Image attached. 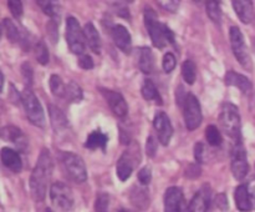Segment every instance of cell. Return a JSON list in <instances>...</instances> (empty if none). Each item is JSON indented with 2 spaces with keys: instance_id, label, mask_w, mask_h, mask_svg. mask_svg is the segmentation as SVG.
Here are the masks:
<instances>
[{
  "instance_id": "cell-39",
  "label": "cell",
  "mask_w": 255,
  "mask_h": 212,
  "mask_svg": "<svg viewBox=\"0 0 255 212\" xmlns=\"http://www.w3.org/2000/svg\"><path fill=\"white\" fill-rule=\"evenodd\" d=\"M157 149H158V142H157V140L154 139L153 135H149L148 139H147V145H146L147 155H148L149 157H154V155H156L157 152Z\"/></svg>"
},
{
  "instance_id": "cell-28",
  "label": "cell",
  "mask_w": 255,
  "mask_h": 212,
  "mask_svg": "<svg viewBox=\"0 0 255 212\" xmlns=\"http://www.w3.org/2000/svg\"><path fill=\"white\" fill-rule=\"evenodd\" d=\"M206 10L209 19L216 24L222 22V9L219 0H206Z\"/></svg>"
},
{
  "instance_id": "cell-41",
  "label": "cell",
  "mask_w": 255,
  "mask_h": 212,
  "mask_svg": "<svg viewBox=\"0 0 255 212\" xmlns=\"http://www.w3.org/2000/svg\"><path fill=\"white\" fill-rule=\"evenodd\" d=\"M21 74L24 76L25 84H26V87H30V85L32 84V69L27 62H24L21 66Z\"/></svg>"
},
{
  "instance_id": "cell-9",
  "label": "cell",
  "mask_w": 255,
  "mask_h": 212,
  "mask_svg": "<svg viewBox=\"0 0 255 212\" xmlns=\"http://www.w3.org/2000/svg\"><path fill=\"white\" fill-rule=\"evenodd\" d=\"M141 161V151L137 146H131L122 154L117 161V176L121 181H126L132 175L134 166Z\"/></svg>"
},
{
  "instance_id": "cell-43",
  "label": "cell",
  "mask_w": 255,
  "mask_h": 212,
  "mask_svg": "<svg viewBox=\"0 0 255 212\" xmlns=\"http://www.w3.org/2000/svg\"><path fill=\"white\" fill-rule=\"evenodd\" d=\"M47 32H49L50 37L52 39V42H56L57 36H59V34H57L56 19H50V21L47 22Z\"/></svg>"
},
{
  "instance_id": "cell-36",
  "label": "cell",
  "mask_w": 255,
  "mask_h": 212,
  "mask_svg": "<svg viewBox=\"0 0 255 212\" xmlns=\"http://www.w3.org/2000/svg\"><path fill=\"white\" fill-rule=\"evenodd\" d=\"M7 6H9L10 12L15 19H20L24 12V7H22L21 0H7Z\"/></svg>"
},
{
  "instance_id": "cell-48",
  "label": "cell",
  "mask_w": 255,
  "mask_h": 212,
  "mask_svg": "<svg viewBox=\"0 0 255 212\" xmlns=\"http://www.w3.org/2000/svg\"><path fill=\"white\" fill-rule=\"evenodd\" d=\"M45 212H51V211H50V210H46V211H45Z\"/></svg>"
},
{
  "instance_id": "cell-19",
  "label": "cell",
  "mask_w": 255,
  "mask_h": 212,
  "mask_svg": "<svg viewBox=\"0 0 255 212\" xmlns=\"http://www.w3.org/2000/svg\"><path fill=\"white\" fill-rule=\"evenodd\" d=\"M1 162L6 169L15 174H19L22 170L21 157L15 150L10 149V147H4L1 150Z\"/></svg>"
},
{
  "instance_id": "cell-3",
  "label": "cell",
  "mask_w": 255,
  "mask_h": 212,
  "mask_svg": "<svg viewBox=\"0 0 255 212\" xmlns=\"http://www.w3.org/2000/svg\"><path fill=\"white\" fill-rule=\"evenodd\" d=\"M219 122L222 129L234 142L241 140V115L238 107L232 102H224L219 112Z\"/></svg>"
},
{
  "instance_id": "cell-4",
  "label": "cell",
  "mask_w": 255,
  "mask_h": 212,
  "mask_svg": "<svg viewBox=\"0 0 255 212\" xmlns=\"http://www.w3.org/2000/svg\"><path fill=\"white\" fill-rule=\"evenodd\" d=\"M21 102L24 105L25 112H26V116L29 119V121L31 124H34L35 126L45 127V114L44 110H42L41 104L37 100L36 95L34 94L30 87H25V90L21 94Z\"/></svg>"
},
{
  "instance_id": "cell-47",
  "label": "cell",
  "mask_w": 255,
  "mask_h": 212,
  "mask_svg": "<svg viewBox=\"0 0 255 212\" xmlns=\"http://www.w3.org/2000/svg\"><path fill=\"white\" fill-rule=\"evenodd\" d=\"M126 1H127V2H133L134 0H126Z\"/></svg>"
},
{
  "instance_id": "cell-1",
  "label": "cell",
  "mask_w": 255,
  "mask_h": 212,
  "mask_svg": "<svg viewBox=\"0 0 255 212\" xmlns=\"http://www.w3.org/2000/svg\"><path fill=\"white\" fill-rule=\"evenodd\" d=\"M52 169H54V162H52L51 154L47 149H42L29 180L30 192L35 201L40 202L45 200Z\"/></svg>"
},
{
  "instance_id": "cell-8",
  "label": "cell",
  "mask_w": 255,
  "mask_h": 212,
  "mask_svg": "<svg viewBox=\"0 0 255 212\" xmlns=\"http://www.w3.org/2000/svg\"><path fill=\"white\" fill-rule=\"evenodd\" d=\"M50 199L52 205L60 211L67 212L74 207V194L64 182H55L50 187Z\"/></svg>"
},
{
  "instance_id": "cell-11",
  "label": "cell",
  "mask_w": 255,
  "mask_h": 212,
  "mask_svg": "<svg viewBox=\"0 0 255 212\" xmlns=\"http://www.w3.org/2000/svg\"><path fill=\"white\" fill-rule=\"evenodd\" d=\"M249 164L247 160V152L242 140L236 141L232 151V172L237 180H243L248 175Z\"/></svg>"
},
{
  "instance_id": "cell-14",
  "label": "cell",
  "mask_w": 255,
  "mask_h": 212,
  "mask_svg": "<svg viewBox=\"0 0 255 212\" xmlns=\"http://www.w3.org/2000/svg\"><path fill=\"white\" fill-rule=\"evenodd\" d=\"M184 195L179 187H169L164 194V212H183Z\"/></svg>"
},
{
  "instance_id": "cell-42",
  "label": "cell",
  "mask_w": 255,
  "mask_h": 212,
  "mask_svg": "<svg viewBox=\"0 0 255 212\" xmlns=\"http://www.w3.org/2000/svg\"><path fill=\"white\" fill-rule=\"evenodd\" d=\"M77 62H79V66L82 67V69H85V70L94 69V60H92L91 57L86 54L80 55Z\"/></svg>"
},
{
  "instance_id": "cell-32",
  "label": "cell",
  "mask_w": 255,
  "mask_h": 212,
  "mask_svg": "<svg viewBox=\"0 0 255 212\" xmlns=\"http://www.w3.org/2000/svg\"><path fill=\"white\" fill-rule=\"evenodd\" d=\"M84 94H82V89L76 84L75 81H70L66 85V94H65V99L70 102H79L81 101Z\"/></svg>"
},
{
  "instance_id": "cell-16",
  "label": "cell",
  "mask_w": 255,
  "mask_h": 212,
  "mask_svg": "<svg viewBox=\"0 0 255 212\" xmlns=\"http://www.w3.org/2000/svg\"><path fill=\"white\" fill-rule=\"evenodd\" d=\"M1 136L6 141L12 142L20 151H26L27 139L24 135V132L20 129H17L16 126H14V125L4 126L1 129Z\"/></svg>"
},
{
  "instance_id": "cell-38",
  "label": "cell",
  "mask_w": 255,
  "mask_h": 212,
  "mask_svg": "<svg viewBox=\"0 0 255 212\" xmlns=\"http://www.w3.org/2000/svg\"><path fill=\"white\" fill-rule=\"evenodd\" d=\"M156 1L162 9L169 12H176L179 9V4H181V0H156Z\"/></svg>"
},
{
  "instance_id": "cell-6",
  "label": "cell",
  "mask_w": 255,
  "mask_h": 212,
  "mask_svg": "<svg viewBox=\"0 0 255 212\" xmlns=\"http://www.w3.org/2000/svg\"><path fill=\"white\" fill-rule=\"evenodd\" d=\"M229 40H231L232 50L234 52V56L238 60L239 64L246 70L252 71V69H253V62H252V57L249 55L248 47H247L246 41H244V36L239 27H231V30H229Z\"/></svg>"
},
{
  "instance_id": "cell-20",
  "label": "cell",
  "mask_w": 255,
  "mask_h": 212,
  "mask_svg": "<svg viewBox=\"0 0 255 212\" xmlns=\"http://www.w3.org/2000/svg\"><path fill=\"white\" fill-rule=\"evenodd\" d=\"M236 14L244 24H249L254 17V6L252 0H232Z\"/></svg>"
},
{
  "instance_id": "cell-33",
  "label": "cell",
  "mask_w": 255,
  "mask_h": 212,
  "mask_svg": "<svg viewBox=\"0 0 255 212\" xmlns=\"http://www.w3.org/2000/svg\"><path fill=\"white\" fill-rule=\"evenodd\" d=\"M206 137L207 141L211 146L214 147H219L223 142V137H222L221 131L218 130V127L216 125H209L208 127L206 129Z\"/></svg>"
},
{
  "instance_id": "cell-44",
  "label": "cell",
  "mask_w": 255,
  "mask_h": 212,
  "mask_svg": "<svg viewBox=\"0 0 255 212\" xmlns=\"http://www.w3.org/2000/svg\"><path fill=\"white\" fill-rule=\"evenodd\" d=\"M216 205L222 211H227L228 210V199H227L226 194H221L216 197Z\"/></svg>"
},
{
  "instance_id": "cell-40",
  "label": "cell",
  "mask_w": 255,
  "mask_h": 212,
  "mask_svg": "<svg viewBox=\"0 0 255 212\" xmlns=\"http://www.w3.org/2000/svg\"><path fill=\"white\" fill-rule=\"evenodd\" d=\"M152 180V171L149 167H143V169L139 170L138 172V181L141 182L143 186L148 185Z\"/></svg>"
},
{
  "instance_id": "cell-18",
  "label": "cell",
  "mask_w": 255,
  "mask_h": 212,
  "mask_svg": "<svg viewBox=\"0 0 255 212\" xmlns=\"http://www.w3.org/2000/svg\"><path fill=\"white\" fill-rule=\"evenodd\" d=\"M234 200H236L237 209L242 212H249L253 210L254 202L252 197L249 187L247 185H239L234 192Z\"/></svg>"
},
{
  "instance_id": "cell-12",
  "label": "cell",
  "mask_w": 255,
  "mask_h": 212,
  "mask_svg": "<svg viewBox=\"0 0 255 212\" xmlns=\"http://www.w3.org/2000/svg\"><path fill=\"white\" fill-rule=\"evenodd\" d=\"M153 126L158 135L159 142L163 146H167L173 136V126L166 112H157L153 120Z\"/></svg>"
},
{
  "instance_id": "cell-34",
  "label": "cell",
  "mask_w": 255,
  "mask_h": 212,
  "mask_svg": "<svg viewBox=\"0 0 255 212\" xmlns=\"http://www.w3.org/2000/svg\"><path fill=\"white\" fill-rule=\"evenodd\" d=\"M35 56L41 65H47V62H49V50H47L46 44L42 40L37 41V44L35 45Z\"/></svg>"
},
{
  "instance_id": "cell-46",
  "label": "cell",
  "mask_w": 255,
  "mask_h": 212,
  "mask_svg": "<svg viewBox=\"0 0 255 212\" xmlns=\"http://www.w3.org/2000/svg\"><path fill=\"white\" fill-rule=\"evenodd\" d=\"M119 212H132V211H128V210H120Z\"/></svg>"
},
{
  "instance_id": "cell-7",
  "label": "cell",
  "mask_w": 255,
  "mask_h": 212,
  "mask_svg": "<svg viewBox=\"0 0 255 212\" xmlns=\"http://www.w3.org/2000/svg\"><path fill=\"white\" fill-rule=\"evenodd\" d=\"M61 161L64 165L65 170H66L67 175L71 180H74L77 184H81L87 180V171L85 162L79 155L74 154V152H62L61 154Z\"/></svg>"
},
{
  "instance_id": "cell-22",
  "label": "cell",
  "mask_w": 255,
  "mask_h": 212,
  "mask_svg": "<svg viewBox=\"0 0 255 212\" xmlns=\"http://www.w3.org/2000/svg\"><path fill=\"white\" fill-rule=\"evenodd\" d=\"M138 67L143 74H151L154 69V56L148 46L138 49Z\"/></svg>"
},
{
  "instance_id": "cell-17",
  "label": "cell",
  "mask_w": 255,
  "mask_h": 212,
  "mask_svg": "<svg viewBox=\"0 0 255 212\" xmlns=\"http://www.w3.org/2000/svg\"><path fill=\"white\" fill-rule=\"evenodd\" d=\"M111 36L120 50H122L126 54L131 51V35H129L128 30L124 25H114L111 27Z\"/></svg>"
},
{
  "instance_id": "cell-37",
  "label": "cell",
  "mask_w": 255,
  "mask_h": 212,
  "mask_svg": "<svg viewBox=\"0 0 255 212\" xmlns=\"http://www.w3.org/2000/svg\"><path fill=\"white\" fill-rule=\"evenodd\" d=\"M176 65H177L176 56H174L172 52H167V54L163 56V61H162V67H163L164 72H167V74L172 72L174 70V67H176Z\"/></svg>"
},
{
  "instance_id": "cell-45",
  "label": "cell",
  "mask_w": 255,
  "mask_h": 212,
  "mask_svg": "<svg viewBox=\"0 0 255 212\" xmlns=\"http://www.w3.org/2000/svg\"><path fill=\"white\" fill-rule=\"evenodd\" d=\"M194 156H196L197 162L202 164L203 162V156H204V146L202 142H197L196 147H194Z\"/></svg>"
},
{
  "instance_id": "cell-30",
  "label": "cell",
  "mask_w": 255,
  "mask_h": 212,
  "mask_svg": "<svg viewBox=\"0 0 255 212\" xmlns=\"http://www.w3.org/2000/svg\"><path fill=\"white\" fill-rule=\"evenodd\" d=\"M2 25H4V31L6 35L7 40L10 42H20L21 41V34L19 32V29L16 27V25L11 21L10 19H4L2 20Z\"/></svg>"
},
{
  "instance_id": "cell-49",
  "label": "cell",
  "mask_w": 255,
  "mask_h": 212,
  "mask_svg": "<svg viewBox=\"0 0 255 212\" xmlns=\"http://www.w3.org/2000/svg\"><path fill=\"white\" fill-rule=\"evenodd\" d=\"M197 1H201V0H197Z\"/></svg>"
},
{
  "instance_id": "cell-29",
  "label": "cell",
  "mask_w": 255,
  "mask_h": 212,
  "mask_svg": "<svg viewBox=\"0 0 255 212\" xmlns=\"http://www.w3.org/2000/svg\"><path fill=\"white\" fill-rule=\"evenodd\" d=\"M49 86L55 96L65 97V94H66V85H65L64 80H62L59 75H51V77H50L49 80Z\"/></svg>"
},
{
  "instance_id": "cell-35",
  "label": "cell",
  "mask_w": 255,
  "mask_h": 212,
  "mask_svg": "<svg viewBox=\"0 0 255 212\" xmlns=\"http://www.w3.org/2000/svg\"><path fill=\"white\" fill-rule=\"evenodd\" d=\"M110 196L109 194H99L96 202H95V211L96 212H109Z\"/></svg>"
},
{
  "instance_id": "cell-5",
  "label": "cell",
  "mask_w": 255,
  "mask_h": 212,
  "mask_svg": "<svg viewBox=\"0 0 255 212\" xmlns=\"http://www.w3.org/2000/svg\"><path fill=\"white\" fill-rule=\"evenodd\" d=\"M66 41L70 51L76 55L84 54L86 49V37L84 29H81L76 17L69 16L66 19Z\"/></svg>"
},
{
  "instance_id": "cell-23",
  "label": "cell",
  "mask_w": 255,
  "mask_h": 212,
  "mask_svg": "<svg viewBox=\"0 0 255 212\" xmlns=\"http://www.w3.org/2000/svg\"><path fill=\"white\" fill-rule=\"evenodd\" d=\"M84 32L90 49L95 54H100L101 52V39H100V34L96 27H95V25L92 22H87L84 26Z\"/></svg>"
},
{
  "instance_id": "cell-2",
  "label": "cell",
  "mask_w": 255,
  "mask_h": 212,
  "mask_svg": "<svg viewBox=\"0 0 255 212\" xmlns=\"http://www.w3.org/2000/svg\"><path fill=\"white\" fill-rule=\"evenodd\" d=\"M144 25L156 47L163 49L167 44H174V34L166 24L158 21L154 10H144Z\"/></svg>"
},
{
  "instance_id": "cell-25",
  "label": "cell",
  "mask_w": 255,
  "mask_h": 212,
  "mask_svg": "<svg viewBox=\"0 0 255 212\" xmlns=\"http://www.w3.org/2000/svg\"><path fill=\"white\" fill-rule=\"evenodd\" d=\"M142 96L144 97L148 101H156L157 104H162V97L159 95L158 90H157V86L153 84V81L149 79L144 80L143 84H142Z\"/></svg>"
},
{
  "instance_id": "cell-13",
  "label": "cell",
  "mask_w": 255,
  "mask_h": 212,
  "mask_svg": "<svg viewBox=\"0 0 255 212\" xmlns=\"http://www.w3.org/2000/svg\"><path fill=\"white\" fill-rule=\"evenodd\" d=\"M99 90L102 94V96L105 97V100L107 101V104H109L110 109L112 110V112H114L116 116L119 117L126 116L127 112H128V106H127V102L126 100H125V97L122 96L120 92L104 89V87H101V89Z\"/></svg>"
},
{
  "instance_id": "cell-15",
  "label": "cell",
  "mask_w": 255,
  "mask_h": 212,
  "mask_svg": "<svg viewBox=\"0 0 255 212\" xmlns=\"http://www.w3.org/2000/svg\"><path fill=\"white\" fill-rule=\"evenodd\" d=\"M209 204H211V189L206 185L194 195L186 209V212H207Z\"/></svg>"
},
{
  "instance_id": "cell-27",
  "label": "cell",
  "mask_w": 255,
  "mask_h": 212,
  "mask_svg": "<svg viewBox=\"0 0 255 212\" xmlns=\"http://www.w3.org/2000/svg\"><path fill=\"white\" fill-rule=\"evenodd\" d=\"M37 5L41 7L42 11L50 16V19H56L60 12L59 0H37Z\"/></svg>"
},
{
  "instance_id": "cell-10",
  "label": "cell",
  "mask_w": 255,
  "mask_h": 212,
  "mask_svg": "<svg viewBox=\"0 0 255 212\" xmlns=\"http://www.w3.org/2000/svg\"><path fill=\"white\" fill-rule=\"evenodd\" d=\"M182 107H183L184 122H186L187 129L189 131H193L202 124L201 104H199L198 99L194 96V94L189 92V94H187Z\"/></svg>"
},
{
  "instance_id": "cell-24",
  "label": "cell",
  "mask_w": 255,
  "mask_h": 212,
  "mask_svg": "<svg viewBox=\"0 0 255 212\" xmlns=\"http://www.w3.org/2000/svg\"><path fill=\"white\" fill-rule=\"evenodd\" d=\"M107 141H109V137H107L106 134H104L100 130H95L92 131L91 134L87 136L86 142H85V147L90 150H95V149H106Z\"/></svg>"
},
{
  "instance_id": "cell-21",
  "label": "cell",
  "mask_w": 255,
  "mask_h": 212,
  "mask_svg": "<svg viewBox=\"0 0 255 212\" xmlns=\"http://www.w3.org/2000/svg\"><path fill=\"white\" fill-rule=\"evenodd\" d=\"M226 84L228 86H236L237 89L241 90L242 92L247 94V92L252 91V82L244 75L238 74L236 71H228L226 75Z\"/></svg>"
},
{
  "instance_id": "cell-26",
  "label": "cell",
  "mask_w": 255,
  "mask_h": 212,
  "mask_svg": "<svg viewBox=\"0 0 255 212\" xmlns=\"http://www.w3.org/2000/svg\"><path fill=\"white\" fill-rule=\"evenodd\" d=\"M49 112L50 117H51L52 126H54V129L56 130V131H61V130L66 129L67 120L61 110L57 109L55 105H49Z\"/></svg>"
},
{
  "instance_id": "cell-31",
  "label": "cell",
  "mask_w": 255,
  "mask_h": 212,
  "mask_svg": "<svg viewBox=\"0 0 255 212\" xmlns=\"http://www.w3.org/2000/svg\"><path fill=\"white\" fill-rule=\"evenodd\" d=\"M182 76L187 84H194L197 79V67L192 60H186L182 65Z\"/></svg>"
}]
</instances>
